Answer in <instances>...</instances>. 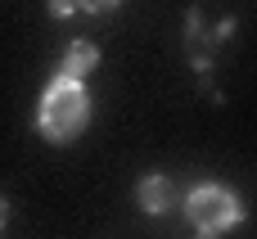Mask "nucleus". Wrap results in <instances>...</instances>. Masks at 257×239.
<instances>
[{
	"label": "nucleus",
	"mask_w": 257,
	"mask_h": 239,
	"mask_svg": "<svg viewBox=\"0 0 257 239\" xmlns=\"http://www.w3.org/2000/svg\"><path fill=\"white\" fill-rule=\"evenodd\" d=\"M90 108L95 104H90L86 81L54 72V81L41 90V104H36V131L50 145H68V140H77L90 127Z\"/></svg>",
	"instance_id": "f257e3e1"
},
{
	"label": "nucleus",
	"mask_w": 257,
	"mask_h": 239,
	"mask_svg": "<svg viewBox=\"0 0 257 239\" xmlns=\"http://www.w3.org/2000/svg\"><path fill=\"white\" fill-rule=\"evenodd\" d=\"M244 217H248V212H244V199H239L235 190H226V185H194V190L185 194V221H190L199 235H208V239L244 226Z\"/></svg>",
	"instance_id": "f03ea898"
},
{
	"label": "nucleus",
	"mask_w": 257,
	"mask_h": 239,
	"mask_svg": "<svg viewBox=\"0 0 257 239\" xmlns=\"http://www.w3.org/2000/svg\"><path fill=\"white\" fill-rule=\"evenodd\" d=\"M136 203H140V212H145V217H163V212H172V208L181 203V194H176L172 176L149 172V176H140V181H136Z\"/></svg>",
	"instance_id": "7ed1b4c3"
},
{
	"label": "nucleus",
	"mask_w": 257,
	"mask_h": 239,
	"mask_svg": "<svg viewBox=\"0 0 257 239\" xmlns=\"http://www.w3.org/2000/svg\"><path fill=\"white\" fill-rule=\"evenodd\" d=\"M95 68H99V45L95 41H72L63 50V59H59V77L86 81V72H95Z\"/></svg>",
	"instance_id": "20e7f679"
},
{
	"label": "nucleus",
	"mask_w": 257,
	"mask_h": 239,
	"mask_svg": "<svg viewBox=\"0 0 257 239\" xmlns=\"http://www.w3.org/2000/svg\"><path fill=\"white\" fill-rule=\"evenodd\" d=\"M122 0H77V9L81 14H108V9H117Z\"/></svg>",
	"instance_id": "39448f33"
},
{
	"label": "nucleus",
	"mask_w": 257,
	"mask_h": 239,
	"mask_svg": "<svg viewBox=\"0 0 257 239\" xmlns=\"http://www.w3.org/2000/svg\"><path fill=\"white\" fill-rule=\"evenodd\" d=\"M50 14L54 18H72L77 14V0H50Z\"/></svg>",
	"instance_id": "423d86ee"
},
{
	"label": "nucleus",
	"mask_w": 257,
	"mask_h": 239,
	"mask_svg": "<svg viewBox=\"0 0 257 239\" xmlns=\"http://www.w3.org/2000/svg\"><path fill=\"white\" fill-rule=\"evenodd\" d=\"M5 221H9V203L0 199V230H5Z\"/></svg>",
	"instance_id": "0eeeda50"
},
{
	"label": "nucleus",
	"mask_w": 257,
	"mask_h": 239,
	"mask_svg": "<svg viewBox=\"0 0 257 239\" xmlns=\"http://www.w3.org/2000/svg\"><path fill=\"white\" fill-rule=\"evenodd\" d=\"M199 239H208V235H199Z\"/></svg>",
	"instance_id": "6e6552de"
}]
</instances>
